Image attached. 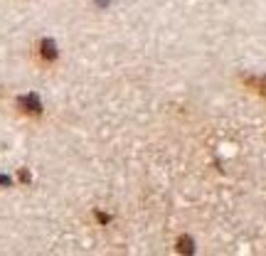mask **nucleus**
I'll list each match as a JSON object with an SVG mask.
<instances>
[{"label":"nucleus","instance_id":"f257e3e1","mask_svg":"<svg viewBox=\"0 0 266 256\" xmlns=\"http://www.w3.org/2000/svg\"><path fill=\"white\" fill-rule=\"evenodd\" d=\"M18 108L30 113V116H40L42 113V101H40L37 94H25V96L18 99Z\"/></svg>","mask_w":266,"mask_h":256},{"label":"nucleus","instance_id":"f03ea898","mask_svg":"<svg viewBox=\"0 0 266 256\" xmlns=\"http://www.w3.org/2000/svg\"><path fill=\"white\" fill-rule=\"evenodd\" d=\"M40 54H42V59H47V62H54L57 59V44H54V40H49V37H44L42 42H40Z\"/></svg>","mask_w":266,"mask_h":256},{"label":"nucleus","instance_id":"7ed1b4c3","mask_svg":"<svg viewBox=\"0 0 266 256\" xmlns=\"http://www.w3.org/2000/svg\"><path fill=\"white\" fill-rule=\"evenodd\" d=\"M244 84L256 89L261 96H266V77H244Z\"/></svg>","mask_w":266,"mask_h":256},{"label":"nucleus","instance_id":"20e7f679","mask_svg":"<svg viewBox=\"0 0 266 256\" xmlns=\"http://www.w3.org/2000/svg\"><path fill=\"white\" fill-rule=\"evenodd\" d=\"M175 246H177V251H180V254H192V251H195V241H192V239H190L187 234L177 236Z\"/></svg>","mask_w":266,"mask_h":256},{"label":"nucleus","instance_id":"39448f33","mask_svg":"<svg viewBox=\"0 0 266 256\" xmlns=\"http://www.w3.org/2000/svg\"><path fill=\"white\" fill-rule=\"evenodd\" d=\"M10 185H13V180L8 175H0V187H10Z\"/></svg>","mask_w":266,"mask_h":256},{"label":"nucleus","instance_id":"423d86ee","mask_svg":"<svg viewBox=\"0 0 266 256\" xmlns=\"http://www.w3.org/2000/svg\"><path fill=\"white\" fill-rule=\"evenodd\" d=\"M20 180H22V182H30L32 177H30V172H27V170H20Z\"/></svg>","mask_w":266,"mask_h":256},{"label":"nucleus","instance_id":"0eeeda50","mask_svg":"<svg viewBox=\"0 0 266 256\" xmlns=\"http://www.w3.org/2000/svg\"><path fill=\"white\" fill-rule=\"evenodd\" d=\"M96 219H99L101 224H106V222H109V214H104V212H99V214H96Z\"/></svg>","mask_w":266,"mask_h":256},{"label":"nucleus","instance_id":"6e6552de","mask_svg":"<svg viewBox=\"0 0 266 256\" xmlns=\"http://www.w3.org/2000/svg\"><path fill=\"white\" fill-rule=\"evenodd\" d=\"M96 5H101V8H106V5H109V0H96Z\"/></svg>","mask_w":266,"mask_h":256}]
</instances>
